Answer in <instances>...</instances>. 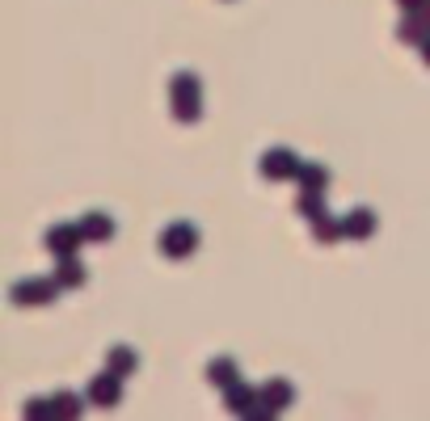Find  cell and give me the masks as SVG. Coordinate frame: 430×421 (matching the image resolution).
<instances>
[{"mask_svg":"<svg viewBox=\"0 0 430 421\" xmlns=\"http://www.w3.org/2000/svg\"><path fill=\"white\" fill-rule=\"evenodd\" d=\"M300 215L312 219V224L325 215V198H321V190H300Z\"/></svg>","mask_w":430,"mask_h":421,"instance_id":"cell-14","label":"cell"},{"mask_svg":"<svg viewBox=\"0 0 430 421\" xmlns=\"http://www.w3.org/2000/svg\"><path fill=\"white\" fill-rule=\"evenodd\" d=\"M258 396H262V401H266V405H270L274 413H283V409H287V405L296 401V388H291L287 380H270V384H266V388H262Z\"/></svg>","mask_w":430,"mask_h":421,"instance_id":"cell-9","label":"cell"},{"mask_svg":"<svg viewBox=\"0 0 430 421\" xmlns=\"http://www.w3.org/2000/svg\"><path fill=\"white\" fill-rule=\"evenodd\" d=\"M207 380H211L215 388H228L232 380H241V367H236V358H215V363L207 367Z\"/></svg>","mask_w":430,"mask_h":421,"instance_id":"cell-12","label":"cell"},{"mask_svg":"<svg viewBox=\"0 0 430 421\" xmlns=\"http://www.w3.org/2000/svg\"><path fill=\"white\" fill-rule=\"evenodd\" d=\"M376 232V215L367 211V207H355L350 215H346V236H355V240H367Z\"/></svg>","mask_w":430,"mask_h":421,"instance_id":"cell-10","label":"cell"},{"mask_svg":"<svg viewBox=\"0 0 430 421\" xmlns=\"http://www.w3.org/2000/svg\"><path fill=\"white\" fill-rule=\"evenodd\" d=\"M80 232H84V240H110L114 236V219L106 211H89L80 219Z\"/></svg>","mask_w":430,"mask_h":421,"instance_id":"cell-8","label":"cell"},{"mask_svg":"<svg viewBox=\"0 0 430 421\" xmlns=\"http://www.w3.org/2000/svg\"><path fill=\"white\" fill-rule=\"evenodd\" d=\"M422 59L430 63V34H426V42H422Z\"/></svg>","mask_w":430,"mask_h":421,"instance_id":"cell-20","label":"cell"},{"mask_svg":"<svg viewBox=\"0 0 430 421\" xmlns=\"http://www.w3.org/2000/svg\"><path fill=\"white\" fill-rule=\"evenodd\" d=\"M55 278H59V287H80V283H84V266H80L76 257H59Z\"/></svg>","mask_w":430,"mask_h":421,"instance_id":"cell-13","label":"cell"},{"mask_svg":"<svg viewBox=\"0 0 430 421\" xmlns=\"http://www.w3.org/2000/svg\"><path fill=\"white\" fill-rule=\"evenodd\" d=\"M253 401H258V392H253V388H249L245 380H232V384L224 388V405H228L232 413H241V417H245V413L253 409Z\"/></svg>","mask_w":430,"mask_h":421,"instance_id":"cell-7","label":"cell"},{"mask_svg":"<svg viewBox=\"0 0 430 421\" xmlns=\"http://www.w3.org/2000/svg\"><path fill=\"white\" fill-rule=\"evenodd\" d=\"M80 245H84L80 224H55V228H46V249H51L55 257H76Z\"/></svg>","mask_w":430,"mask_h":421,"instance_id":"cell-4","label":"cell"},{"mask_svg":"<svg viewBox=\"0 0 430 421\" xmlns=\"http://www.w3.org/2000/svg\"><path fill=\"white\" fill-rule=\"evenodd\" d=\"M118 380H122V375H114V371L97 375V380L89 384V401L101 405V409H114V405L122 401V384H118Z\"/></svg>","mask_w":430,"mask_h":421,"instance_id":"cell-6","label":"cell"},{"mask_svg":"<svg viewBox=\"0 0 430 421\" xmlns=\"http://www.w3.org/2000/svg\"><path fill=\"white\" fill-rule=\"evenodd\" d=\"M51 401H55V413H59V417H80V409H84V401L72 396V392H55Z\"/></svg>","mask_w":430,"mask_h":421,"instance_id":"cell-17","label":"cell"},{"mask_svg":"<svg viewBox=\"0 0 430 421\" xmlns=\"http://www.w3.org/2000/svg\"><path fill=\"white\" fill-rule=\"evenodd\" d=\"M169 93H173V114L182 122H194L198 110H203V84H198V76L194 72H177L169 80Z\"/></svg>","mask_w":430,"mask_h":421,"instance_id":"cell-1","label":"cell"},{"mask_svg":"<svg viewBox=\"0 0 430 421\" xmlns=\"http://www.w3.org/2000/svg\"><path fill=\"white\" fill-rule=\"evenodd\" d=\"M59 291H63L59 278H25V283H17V287L8 291V299H13L17 308H30V304H51Z\"/></svg>","mask_w":430,"mask_h":421,"instance_id":"cell-2","label":"cell"},{"mask_svg":"<svg viewBox=\"0 0 430 421\" xmlns=\"http://www.w3.org/2000/svg\"><path fill=\"white\" fill-rule=\"evenodd\" d=\"M296 181H300V190H325L329 186V169L325 164H300Z\"/></svg>","mask_w":430,"mask_h":421,"instance_id":"cell-11","label":"cell"},{"mask_svg":"<svg viewBox=\"0 0 430 421\" xmlns=\"http://www.w3.org/2000/svg\"><path fill=\"white\" fill-rule=\"evenodd\" d=\"M312 232H317V240H321V245H329V240H338V236H346V219H329V215H321Z\"/></svg>","mask_w":430,"mask_h":421,"instance_id":"cell-16","label":"cell"},{"mask_svg":"<svg viewBox=\"0 0 430 421\" xmlns=\"http://www.w3.org/2000/svg\"><path fill=\"white\" fill-rule=\"evenodd\" d=\"M397 4H401L405 13H422V8H426L430 0H397Z\"/></svg>","mask_w":430,"mask_h":421,"instance_id":"cell-19","label":"cell"},{"mask_svg":"<svg viewBox=\"0 0 430 421\" xmlns=\"http://www.w3.org/2000/svg\"><path fill=\"white\" fill-rule=\"evenodd\" d=\"M194 249H198V232L190 224H169L160 232V253L165 257H190Z\"/></svg>","mask_w":430,"mask_h":421,"instance_id":"cell-3","label":"cell"},{"mask_svg":"<svg viewBox=\"0 0 430 421\" xmlns=\"http://www.w3.org/2000/svg\"><path fill=\"white\" fill-rule=\"evenodd\" d=\"M25 417H34V421H55L59 413H55V401H30V405H25Z\"/></svg>","mask_w":430,"mask_h":421,"instance_id":"cell-18","label":"cell"},{"mask_svg":"<svg viewBox=\"0 0 430 421\" xmlns=\"http://www.w3.org/2000/svg\"><path fill=\"white\" fill-rule=\"evenodd\" d=\"M296 169H300V160L291 156V148H270L262 156V177H270V181H287V177H296Z\"/></svg>","mask_w":430,"mask_h":421,"instance_id":"cell-5","label":"cell"},{"mask_svg":"<svg viewBox=\"0 0 430 421\" xmlns=\"http://www.w3.org/2000/svg\"><path fill=\"white\" fill-rule=\"evenodd\" d=\"M135 367H139L135 350H127V346H114V350H110V371H114V375H131Z\"/></svg>","mask_w":430,"mask_h":421,"instance_id":"cell-15","label":"cell"}]
</instances>
